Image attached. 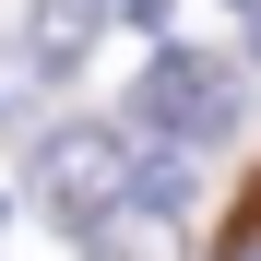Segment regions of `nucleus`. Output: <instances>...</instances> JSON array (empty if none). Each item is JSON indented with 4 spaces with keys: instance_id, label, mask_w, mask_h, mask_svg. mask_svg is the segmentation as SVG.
<instances>
[{
    "instance_id": "f257e3e1",
    "label": "nucleus",
    "mask_w": 261,
    "mask_h": 261,
    "mask_svg": "<svg viewBox=\"0 0 261 261\" xmlns=\"http://www.w3.org/2000/svg\"><path fill=\"white\" fill-rule=\"evenodd\" d=\"M143 119L154 130H178V143H226V130H238V83L226 71H214V60H154L143 71Z\"/></svg>"
},
{
    "instance_id": "f03ea898",
    "label": "nucleus",
    "mask_w": 261,
    "mask_h": 261,
    "mask_svg": "<svg viewBox=\"0 0 261 261\" xmlns=\"http://www.w3.org/2000/svg\"><path fill=\"white\" fill-rule=\"evenodd\" d=\"M48 202L71 214V226H107V214L130 202V154L107 143V130H60L48 143Z\"/></svg>"
},
{
    "instance_id": "7ed1b4c3",
    "label": "nucleus",
    "mask_w": 261,
    "mask_h": 261,
    "mask_svg": "<svg viewBox=\"0 0 261 261\" xmlns=\"http://www.w3.org/2000/svg\"><path fill=\"white\" fill-rule=\"evenodd\" d=\"M107 12H119V0H36V60H83V48H95V36H107Z\"/></svg>"
}]
</instances>
